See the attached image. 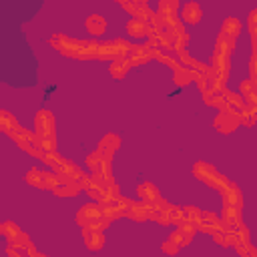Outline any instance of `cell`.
Wrapping results in <instances>:
<instances>
[{
  "mask_svg": "<svg viewBox=\"0 0 257 257\" xmlns=\"http://www.w3.org/2000/svg\"><path fill=\"white\" fill-rule=\"evenodd\" d=\"M203 18V10L199 2H187L181 10V20L187 24H199Z\"/></svg>",
  "mask_w": 257,
  "mask_h": 257,
  "instance_id": "14",
  "label": "cell"
},
{
  "mask_svg": "<svg viewBox=\"0 0 257 257\" xmlns=\"http://www.w3.org/2000/svg\"><path fill=\"white\" fill-rule=\"evenodd\" d=\"M126 217L133 219V221H149V219H153V207L147 201H139V203L131 201Z\"/></svg>",
  "mask_w": 257,
  "mask_h": 257,
  "instance_id": "11",
  "label": "cell"
},
{
  "mask_svg": "<svg viewBox=\"0 0 257 257\" xmlns=\"http://www.w3.org/2000/svg\"><path fill=\"white\" fill-rule=\"evenodd\" d=\"M197 229L203 231V233L213 235V233H217L219 229H223V219H219L215 213H203L201 223L197 225Z\"/></svg>",
  "mask_w": 257,
  "mask_h": 257,
  "instance_id": "16",
  "label": "cell"
},
{
  "mask_svg": "<svg viewBox=\"0 0 257 257\" xmlns=\"http://www.w3.org/2000/svg\"><path fill=\"white\" fill-rule=\"evenodd\" d=\"M116 2H118V4H124V2H126V0H116Z\"/></svg>",
  "mask_w": 257,
  "mask_h": 257,
  "instance_id": "30",
  "label": "cell"
},
{
  "mask_svg": "<svg viewBox=\"0 0 257 257\" xmlns=\"http://www.w3.org/2000/svg\"><path fill=\"white\" fill-rule=\"evenodd\" d=\"M128 68H133V64H131V60L126 58V56H118V58H114V60H110V74L114 76V78H122L126 72H128Z\"/></svg>",
  "mask_w": 257,
  "mask_h": 257,
  "instance_id": "22",
  "label": "cell"
},
{
  "mask_svg": "<svg viewBox=\"0 0 257 257\" xmlns=\"http://www.w3.org/2000/svg\"><path fill=\"white\" fill-rule=\"evenodd\" d=\"M155 50H157V48H155L153 44H145V46H141V44H133V48H131L128 54H126V58L131 60L133 66H137V64H143V62L155 58Z\"/></svg>",
  "mask_w": 257,
  "mask_h": 257,
  "instance_id": "10",
  "label": "cell"
},
{
  "mask_svg": "<svg viewBox=\"0 0 257 257\" xmlns=\"http://www.w3.org/2000/svg\"><path fill=\"white\" fill-rule=\"evenodd\" d=\"M249 32H251V42H253V56L249 62V72H251V80L257 84V8L249 12Z\"/></svg>",
  "mask_w": 257,
  "mask_h": 257,
  "instance_id": "9",
  "label": "cell"
},
{
  "mask_svg": "<svg viewBox=\"0 0 257 257\" xmlns=\"http://www.w3.org/2000/svg\"><path fill=\"white\" fill-rule=\"evenodd\" d=\"M133 2H137V4H147V0H133Z\"/></svg>",
  "mask_w": 257,
  "mask_h": 257,
  "instance_id": "29",
  "label": "cell"
},
{
  "mask_svg": "<svg viewBox=\"0 0 257 257\" xmlns=\"http://www.w3.org/2000/svg\"><path fill=\"white\" fill-rule=\"evenodd\" d=\"M179 62L183 64V66H187V68H191L197 76H207L209 74V70H211V66H207V64H203V62H199L197 58H193L185 48L183 50H179Z\"/></svg>",
  "mask_w": 257,
  "mask_h": 257,
  "instance_id": "12",
  "label": "cell"
},
{
  "mask_svg": "<svg viewBox=\"0 0 257 257\" xmlns=\"http://www.w3.org/2000/svg\"><path fill=\"white\" fill-rule=\"evenodd\" d=\"M58 179H60V175H56L54 171H52V173H46V171L32 169V171H28V175H26V181H28L32 187H38V189H50V191H54Z\"/></svg>",
  "mask_w": 257,
  "mask_h": 257,
  "instance_id": "8",
  "label": "cell"
},
{
  "mask_svg": "<svg viewBox=\"0 0 257 257\" xmlns=\"http://www.w3.org/2000/svg\"><path fill=\"white\" fill-rule=\"evenodd\" d=\"M34 135L38 143L46 151H54L56 147V128H54V116L48 110H40L34 118Z\"/></svg>",
  "mask_w": 257,
  "mask_h": 257,
  "instance_id": "3",
  "label": "cell"
},
{
  "mask_svg": "<svg viewBox=\"0 0 257 257\" xmlns=\"http://www.w3.org/2000/svg\"><path fill=\"white\" fill-rule=\"evenodd\" d=\"M50 44L60 54H64L68 58H76V60L96 58V54H98V44L96 42L78 40V38H70V36H64V34H54L50 38Z\"/></svg>",
  "mask_w": 257,
  "mask_h": 257,
  "instance_id": "2",
  "label": "cell"
},
{
  "mask_svg": "<svg viewBox=\"0 0 257 257\" xmlns=\"http://www.w3.org/2000/svg\"><path fill=\"white\" fill-rule=\"evenodd\" d=\"M195 78H197V74H195L191 68L183 66V64H179V66L173 70V80H175V84H179V86H187V84H191Z\"/></svg>",
  "mask_w": 257,
  "mask_h": 257,
  "instance_id": "19",
  "label": "cell"
},
{
  "mask_svg": "<svg viewBox=\"0 0 257 257\" xmlns=\"http://www.w3.org/2000/svg\"><path fill=\"white\" fill-rule=\"evenodd\" d=\"M118 147H120V139L116 137V135H112V133H108V135H104L102 139H100V143H98V151L100 153H104V155H108V157H112L116 151H118Z\"/></svg>",
  "mask_w": 257,
  "mask_h": 257,
  "instance_id": "18",
  "label": "cell"
},
{
  "mask_svg": "<svg viewBox=\"0 0 257 257\" xmlns=\"http://www.w3.org/2000/svg\"><path fill=\"white\" fill-rule=\"evenodd\" d=\"M42 161L56 173V175H60V177H66V179H74V181H80V179H84L86 177V173L80 169V167H76L74 163H70V161H66V159H62V157H58L54 151H46L44 153V157H42Z\"/></svg>",
  "mask_w": 257,
  "mask_h": 257,
  "instance_id": "5",
  "label": "cell"
},
{
  "mask_svg": "<svg viewBox=\"0 0 257 257\" xmlns=\"http://www.w3.org/2000/svg\"><path fill=\"white\" fill-rule=\"evenodd\" d=\"M239 90H241V96L245 98V102L249 106H257V84L251 78L243 80L241 86H239Z\"/></svg>",
  "mask_w": 257,
  "mask_h": 257,
  "instance_id": "20",
  "label": "cell"
},
{
  "mask_svg": "<svg viewBox=\"0 0 257 257\" xmlns=\"http://www.w3.org/2000/svg\"><path fill=\"white\" fill-rule=\"evenodd\" d=\"M185 209V221H189V223H193L195 227L201 223V217H203V211H199V209H195V207H183Z\"/></svg>",
  "mask_w": 257,
  "mask_h": 257,
  "instance_id": "27",
  "label": "cell"
},
{
  "mask_svg": "<svg viewBox=\"0 0 257 257\" xmlns=\"http://www.w3.org/2000/svg\"><path fill=\"white\" fill-rule=\"evenodd\" d=\"M239 124H241L239 114L233 112V110H229V108H221L219 114H217L215 120H213V126H215L221 135H229V133H233Z\"/></svg>",
  "mask_w": 257,
  "mask_h": 257,
  "instance_id": "7",
  "label": "cell"
},
{
  "mask_svg": "<svg viewBox=\"0 0 257 257\" xmlns=\"http://www.w3.org/2000/svg\"><path fill=\"white\" fill-rule=\"evenodd\" d=\"M239 118H241V124H243V126H253V124H257V120H255V112L251 110L249 104L239 112Z\"/></svg>",
  "mask_w": 257,
  "mask_h": 257,
  "instance_id": "26",
  "label": "cell"
},
{
  "mask_svg": "<svg viewBox=\"0 0 257 257\" xmlns=\"http://www.w3.org/2000/svg\"><path fill=\"white\" fill-rule=\"evenodd\" d=\"M221 32H225L227 36H231V38H237V34L241 32V20H237V18H225V22H223V26H221Z\"/></svg>",
  "mask_w": 257,
  "mask_h": 257,
  "instance_id": "25",
  "label": "cell"
},
{
  "mask_svg": "<svg viewBox=\"0 0 257 257\" xmlns=\"http://www.w3.org/2000/svg\"><path fill=\"white\" fill-rule=\"evenodd\" d=\"M193 173H195V177H197L199 181H203L207 187H211V189H215V191H221V189L229 183L227 177H223L213 165H209V163H205V161H199V163L193 167Z\"/></svg>",
  "mask_w": 257,
  "mask_h": 257,
  "instance_id": "6",
  "label": "cell"
},
{
  "mask_svg": "<svg viewBox=\"0 0 257 257\" xmlns=\"http://www.w3.org/2000/svg\"><path fill=\"white\" fill-rule=\"evenodd\" d=\"M2 131L6 133V135H10L14 141H16V145L20 147V149H24L28 155H32V157H36V159H42L44 157V153H46V149L38 143V139H36V135H32V133H28L26 128H22L12 116H10V112H2Z\"/></svg>",
  "mask_w": 257,
  "mask_h": 257,
  "instance_id": "1",
  "label": "cell"
},
{
  "mask_svg": "<svg viewBox=\"0 0 257 257\" xmlns=\"http://www.w3.org/2000/svg\"><path fill=\"white\" fill-rule=\"evenodd\" d=\"M163 251H165L167 255H175V253H179V251H181V247H179L177 243H173L171 239H167V241L163 243Z\"/></svg>",
  "mask_w": 257,
  "mask_h": 257,
  "instance_id": "28",
  "label": "cell"
},
{
  "mask_svg": "<svg viewBox=\"0 0 257 257\" xmlns=\"http://www.w3.org/2000/svg\"><path fill=\"white\" fill-rule=\"evenodd\" d=\"M84 26H86V32H88V34L100 36V34H104V30H106V20H104L100 14H90V16L86 18Z\"/></svg>",
  "mask_w": 257,
  "mask_h": 257,
  "instance_id": "17",
  "label": "cell"
},
{
  "mask_svg": "<svg viewBox=\"0 0 257 257\" xmlns=\"http://www.w3.org/2000/svg\"><path fill=\"white\" fill-rule=\"evenodd\" d=\"M126 32L133 38H149V26L145 22L137 20V18H133V20L126 22Z\"/></svg>",
  "mask_w": 257,
  "mask_h": 257,
  "instance_id": "23",
  "label": "cell"
},
{
  "mask_svg": "<svg viewBox=\"0 0 257 257\" xmlns=\"http://www.w3.org/2000/svg\"><path fill=\"white\" fill-rule=\"evenodd\" d=\"M137 193H139V197H141L143 201H147V203H155L157 199H161L157 187H155L153 183H147V181L141 183V185L137 187Z\"/></svg>",
  "mask_w": 257,
  "mask_h": 257,
  "instance_id": "24",
  "label": "cell"
},
{
  "mask_svg": "<svg viewBox=\"0 0 257 257\" xmlns=\"http://www.w3.org/2000/svg\"><path fill=\"white\" fill-rule=\"evenodd\" d=\"M179 10V0H159V14L163 16L165 22L175 20Z\"/></svg>",
  "mask_w": 257,
  "mask_h": 257,
  "instance_id": "21",
  "label": "cell"
},
{
  "mask_svg": "<svg viewBox=\"0 0 257 257\" xmlns=\"http://www.w3.org/2000/svg\"><path fill=\"white\" fill-rule=\"evenodd\" d=\"M82 237H84V245L90 251H98L104 247V235L102 229H92V227H82Z\"/></svg>",
  "mask_w": 257,
  "mask_h": 257,
  "instance_id": "13",
  "label": "cell"
},
{
  "mask_svg": "<svg viewBox=\"0 0 257 257\" xmlns=\"http://www.w3.org/2000/svg\"><path fill=\"white\" fill-rule=\"evenodd\" d=\"M76 221H78L80 229H82V227L106 229L108 223H110V219L106 217V213H104V209H102V205H100L98 201H96V203H88V205H84V207L78 211Z\"/></svg>",
  "mask_w": 257,
  "mask_h": 257,
  "instance_id": "4",
  "label": "cell"
},
{
  "mask_svg": "<svg viewBox=\"0 0 257 257\" xmlns=\"http://www.w3.org/2000/svg\"><path fill=\"white\" fill-rule=\"evenodd\" d=\"M247 106V102H245V98L241 96V94H237V92H231V90H223V108H229V110H233V112H241L243 108ZM221 110V108H219Z\"/></svg>",
  "mask_w": 257,
  "mask_h": 257,
  "instance_id": "15",
  "label": "cell"
}]
</instances>
